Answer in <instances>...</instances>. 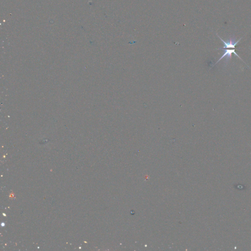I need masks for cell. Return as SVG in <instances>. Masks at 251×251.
I'll use <instances>...</instances> for the list:
<instances>
[{"instance_id": "1", "label": "cell", "mask_w": 251, "mask_h": 251, "mask_svg": "<svg viewBox=\"0 0 251 251\" xmlns=\"http://www.w3.org/2000/svg\"><path fill=\"white\" fill-rule=\"evenodd\" d=\"M217 36L223 42V44H224V46H223V47L220 48L217 50H223V49H230V48L234 49L235 46L238 45V43L242 39V38H240L238 40L236 41V38H235V36H231V38H229V39L227 41H225L223 40L218 34H217Z\"/></svg>"}, {"instance_id": "2", "label": "cell", "mask_w": 251, "mask_h": 251, "mask_svg": "<svg viewBox=\"0 0 251 251\" xmlns=\"http://www.w3.org/2000/svg\"><path fill=\"white\" fill-rule=\"evenodd\" d=\"M222 50L224 51V54H223L222 57H221V58L219 59L217 61V62H216V64H215V65H216V64L218 63V62H219V61H220L222 59H223V58H225V61H224V62H225V64H226V65L228 63V61H230V59H231V58H232V54H234V55H235V56H237V57H238L239 59H241L242 61H243L242 59L240 58V57L237 54V53H236V52H235V49H226V50H225V49H223V50ZM243 62L245 63L244 61H243Z\"/></svg>"}]
</instances>
